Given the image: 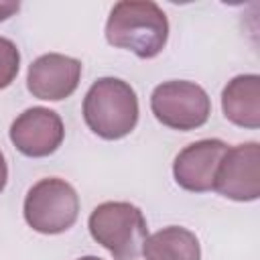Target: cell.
<instances>
[{"mask_svg":"<svg viewBox=\"0 0 260 260\" xmlns=\"http://www.w3.org/2000/svg\"><path fill=\"white\" fill-rule=\"evenodd\" d=\"M77 215L79 197L63 179H41L24 197V219L39 234H63L77 221Z\"/></svg>","mask_w":260,"mask_h":260,"instance_id":"277c9868","label":"cell"},{"mask_svg":"<svg viewBox=\"0 0 260 260\" xmlns=\"http://www.w3.org/2000/svg\"><path fill=\"white\" fill-rule=\"evenodd\" d=\"M106 39L112 47L132 51L140 59H152L169 39L167 14L150 0H122L108 16Z\"/></svg>","mask_w":260,"mask_h":260,"instance_id":"6da1fadb","label":"cell"},{"mask_svg":"<svg viewBox=\"0 0 260 260\" xmlns=\"http://www.w3.org/2000/svg\"><path fill=\"white\" fill-rule=\"evenodd\" d=\"M150 110L160 124L173 130L189 132L209 120L211 102L201 85L173 79L154 87L150 95Z\"/></svg>","mask_w":260,"mask_h":260,"instance_id":"5b68a950","label":"cell"},{"mask_svg":"<svg viewBox=\"0 0 260 260\" xmlns=\"http://www.w3.org/2000/svg\"><path fill=\"white\" fill-rule=\"evenodd\" d=\"M223 116L242 128L260 126V77L256 73L234 77L221 91Z\"/></svg>","mask_w":260,"mask_h":260,"instance_id":"30bf717a","label":"cell"},{"mask_svg":"<svg viewBox=\"0 0 260 260\" xmlns=\"http://www.w3.org/2000/svg\"><path fill=\"white\" fill-rule=\"evenodd\" d=\"M65 138L63 120L49 108H28L10 126V140L24 156L41 158L53 154Z\"/></svg>","mask_w":260,"mask_h":260,"instance_id":"52a82bcc","label":"cell"},{"mask_svg":"<svg viewBox=\"0 0 260 260\" xmlns=\"http://www.w3.org/2000/svg\"><path fill=\"white\" fill-rule=\"evenodd\" d=\"M213 189L234 201L260 197V144L244 142L225 150L213 181Z\"/></svg>","mask_w":260,"mask_h":260,"instance_id":"8992f818","label":"cell"},{"mask_svg":"<svg viewBox=\"0 0 260 260\" xmlns=\"http://www.w3.org/2000/svg\"><path fill=\"white\" fill-rule=\"evenodd\" d=\"M230 146L217 138H205L185 146L173 162V177L179 187L191 193L213 189L217 167Z\"/></svg>","mask_w":260,"mask_h":260,"instance_id":"ba28073f","label":"cell"},{"mask_svg":"<svg viewBox=\"0 0 260 260\" xmlns=\"http://www.w3.org/2000/svg\"><path fill=\"white\" fill-rule=\"evenodd\" d=\"M79 260H102V258H98V256H83V258H79Z\"/></svg>","mask_w":260,"mask_h":260,"instance_id":"9a60e30c","label":"cell"},{"mask_svg":"<svg viewBox=\"0 0 260 260\" xmlns=\"http://www.w3.org/2000/svg\"><path fill=\"white\" fill-rule=\"evenodd\" d=\"M20 53L10 39L0 37V89L8 87L18 75Z\"/></svg>","mask_w":260,"mask_h":260,"instance_id":"7c38bea8","label":"cell"},{"mask_svg":"<svg viewBox=\"0 0 260 260\" xmlns=\"http://www.w3.org/2000/svg\"><path fill=\"white\" fill-rule=\"evenodd\" d=\"M87 228L91 238L102 244L114 260H136L148 238L142 211L128 201L100 203L91 211Z\"/></svg>","mask_w":260,"mask_h":260,"instance_id":"3957f363","label":"cell"},{"mask_svg":"<svg viewBox=\"0 0 260 260\" xmlns=\"http://www.w3.org/2000/svg\"><path fill=\"white\" fill-rule=\"evenodd\" d=\"M6 181H8V167H6L4 154L0 152V193H2V189L6 187Z\"/></svg>","mask_w":260,"mask_h":260,"instance_id":"5bb4252c","label":"cell"},{"mask_svg":"<svg viewBox=\"0 0 260 260\" xmlns=\"http://www.w3.org/2000/svg\"><path fill=\"white\" fill-rule=\"evenodd\" d=\"M79 79L81 63L77 59L61 53H47L30 63L26 87L39 100L59 102L77 89Z\"/></svg>","mask_w":260,"mask_h":260,"instance_id":"9c48e42d","label":"cell"},{"mask_svg":"<svg viewBox=\"0 0 260 260\" xmlns=\"http://www.w3.org/2000/svg\"><path fill=\"white\" fill-rule=\"evenodd\" d=\"M142 254L146 260H201V246L187 228L169 225L144 240Z\"/></svg>","mask_w":260,"mask_h":260,"instance_id":"8fae6325","label":"cell"},{"mask_svg":"<svg viewBox=\"0 0 260 260\" xmlns=\"http://www.w3.org/2000/svg\"><path fill=\"white\" fill-rule=\"evenodd\" d=\"M83 120L100 138L118 140L128 136L138 122L136 91L118 77L98 79L85 93Z\"/></svg>","mask_w":260,"mask_h":260,"instance_id":"7a4b0ae2","label":"cell"},{"mask_svg":"<svg viewBox=\"0 0 260 260\" xmlns=\"http://www.w3.org/2000/svg\"><path fill=\"white\" fill-rule=\"evenodd\" d=\"M20 4L18 2H8V0H0V22L10 18L14 12H18Z\"/></svg>","mask_w":260,"mask_h":260,"instance_id":"4fadbf2b","label":"cell"}]
</instances>
